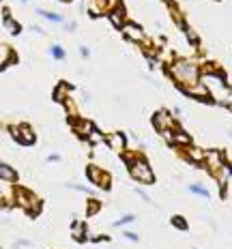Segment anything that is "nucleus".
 <instances>
[{"mask_svg":"<svg viewBox=\"0 0 232 249\" xmlns=\"http://www.w3.org/2000/svg\"><path fill=\"white\" fill-rule=\"evenodd\" d=\"M189 155H192V159H194V161H204V153H202V150H198V148H189Z\"/></svg>","mask_w":232,"mask_h":249,"instance_id":"obj_17","label":"nucleus"},{"mask_svg":"<svg viewBox=\"0 0 232 249\" xmlns=\"http://www.w3.org/2000/svg\"><path fill=\"white\" fill-rule=\"evenodd\" d=\"M133 219H136V217H133V215H125V217H121V219H118V221H114V226L121 228V226H125V224H131Z\"/></svg>","mask_w":232,"mask_h":249,"instance_id":"obj_18","label":"nucleus"},{"mask_svg":"<svg viewBox=\"0 0 232 249\" xmlns=\"http://www.w3.org/2000/svg\"><path fill=\"white\" fill-rule=\"evenodd\" d=\"M41 18H48L50 22H56V24H63V15H58V13H52V11H43V9H39L37 11Z\"/></svg>","mask_w":232,"mask_h":249,"instance_id":"obj_10","label":"nucleus"},{"mask_svg":"<svg viewBox=\"0 0 232 249\" xmlns=\"http://www.w3.org/2000/svg\"><path fill=\"white\" fill-rule=\"evenodd\" d=\"M63 2H67V0H63Z\"/></svg>","mask_w":232,"mask_h":249,"instance_id":"obj_29","label":"nucleus"},{"mask_svg":"<svg viewBox=\"0 0 232 249\" xmlns=\"http://www.w3.org/2000/svg\"><path fill=\"white\" fill-rule=\"evenodd\" d=\"M22 2H26V0H22Z\"/></svg>","mask_w":232,"mask_h":249,"instance_id":"obj_28","label":"nucleus"},{"mask_svg":"<svg viewBox=\"0 0 232 249\" xmlns=\"http://www.w3.org/2000/svg\"><path fill=\"white\" fill-rule=\"evenodd\" d=\"M127 163H129V174L136 180H140V183H153L155 180L153 170L148 168V163L144 159L136 157V155H127Z\"/></svg>","mask_w":232,"mask_h":249,"instance_id":"obj_2","label":"nucleus"},{"mask_svg":"<svg viewBox=\"0 0 232 249\" xmlns=\"http://www.w3.org/2000/svg\"><path fill=\"white\" fill-rule=\"evenodd\" d=\"M0 178H2V180H9V183H13V180L18 178V172H15L11 165L0 163Z\"/></svg>","mask_w":232,"mask_h":249,"instance_id":"obj_9","label":"nucleus"},{"mask_svg":"<svg viewBox=\"0 0 232 249\" xmlns=\"http://www.w3.org/2000/svg\"><path fill=\"white\" fill-rule=\"evenodd\" d=\"M172 75H174V80H177L178 84L187 86V90H189V88H194L196 84H198V80H200L198 67H196L194 62H189V60L174 62V65H172Z\"/></svg>","mask_w":232,"mask_h":249,"instance_id":"obj_1","label":"nucleus"},{"mask_svg":"<svg viewBox=\"0 0 232 249\" xmlns=\"http://www.w3.org/2000/svg\"><path fill=\"white\" fill-rule=\"evenodd\" d=\"M172 224L177 226V228H180V230H187V221H185L183 217H174V219H172Z\"/></svg>","mask_w":232,"mask_h":249,"instance_id":"obj_21","label":"nucleus"},{"mask_svg":"<svg viewBox=\"0 0 232 249\" xmlns=\"http://www.w3.org/2000/svg\"><path fill=\"white\" fill-rule=\"evenodd\" d=\"M89 138H90V142H95V144H99V142H103V136L99 131H95V129H92V131L89 133Z\"/></svg>","mask_w":232,"mask_h":249,"instance_id":"obj_20","label":"nucleus"},{"mask_svg":"<svg viewBox=\"0 0 232 249\" xmlns=\"http://www.w3.org/2000/svg\"><path fill=\"white\" fill-rule=\"evenodd\" d=\"M189 191H194V194H198V196H202V198H209V191L204 189L202 185H189Z\"/></svg>","mask_w":232,"mask_h":249,"instance_id":"obj_15","label":"nucleus"},{"mask_svg":"<svg viewBox=\"0 0 232 249\" xmlns=\"http://www.w3.org/2000/svg\"><path fill=\"white\" fill-rule=\"evenodd\" d=\"M50 52H52V56H54L56 60H65V56H67L63 45H52V50H50Z\"/></svg>","mask_w":232,"mask_h":249,"instance_id":"obj_13","label":"nucleus"},{"mask_svg":"<svg viewBox=\"0 0 232 249\" xmlns=\"http://www.w3.org/2000/svg\"><path fill=\"white\" fill-rule=\"evenodd\" d=\"M67 84H60L58 86V90H56V101H65V90H67Z\"/></svg>","mask_w":232,"mask_h":249,"instance_id":"obj_19","label":"nucleus"},{"mask_svg":"<svg viewBox=\"0 0 232 249\" xmlns=\"http://www.w3.org/2000/svg\"><path fill=\"white\" fill-rule=\"evenodd\" d=\"M71 234H73L77 241H84V224H80V221H75L73 226H71Z\"/></svg>","mask_w":232,"mask_h":249,"instance_id":"obj_11","label":"nucleus"},{"mask_svg":"<svg viewBox=\"0 0 232 249\" xmlns=\"http://www.w3.org/2000/svg\"><path fill=\"white\" fill-rule=\"evenodd\" d=\"M121 28H123V33H125L127 39H131V41H142V39H144V33H142L140 26H136V24H125V26H121Z\"/></svg>","mask_w":232,"mask_h":249,"instance_id":"obj_6","label":"nucleus"},{"mask_svg":"<svg viewBox=\"0 0 232 249\" xmlns=\"http://www.w3.org/2000/svg\"><path fill=\"white\" fill-rule=\"evenodd\" d=\"M153 121H155V127H157L159 131H168L170 127H174V123H172V118H170L168 112H157Z\"/></svg>","mask_w":232,"mask_h":249,"instance_id":"obj_5","label":"nucleus"},{"mask_svg":"<svg viewBox=\"0 0 232 249\" xmlns=\"http://www.w3.org/2000/svg\"><path fill=\"white\" fill-rule=\"evenodd\" d=\"M125 236L129 238V241H138V238H140V236H138V234H133V232H129V230L125 232Z\"/></svg>","mask_w":232,"mask_h":249,"instance_id":"obj_24","label":"nucleus"},{"mask_svg":"<svg viewBox=\"0 0 232 249\" xmlns=\"http://www.w3.org/2000/svg\"><path fill=\"white\" fill-rule=\"evenodd\" d=\"M204 161L209 163V168L213 170V172H217L221 168V155L215 153V150H209V153H204Z\"/></svg>","mask_w":232,"mask_h":249,"instance_id":"obj_7","label":"nucleus"},{"mask_svg":"<svg viewBox=\"0 0 232 249\" xmlns=\"http://www.w3.org/2000/svg\"><path fill=\"white\" fill-rule=\"evenodd\" d=\"M230 107H232V99H230Z\"/></svg>","mask_w":232,"mask_h":249,"instance_id":"obj_27","label":"nucleus"},{"mask_svg":"<svg viewBox=\"0 0 232 249\" xmlns=\"http://www.w3.org/2000/svg\"><path fill=\"white\" fill-rule=\"evenodd\" d=\"M9 131H11V136L18 140V142H22V144H33V142H35V133L30 131L28 124H19V127H9Z\"/></svg>","mask_w":232,"mask_h":249,"instance_id":"obj_3","label":"nucleus"},{"mask_svg":"<svg viewBox=\"0 0 232 249\" xmlns=\"http://www.w3.org/2000/svg\"><path fill=\"white\" fill-rule=\"evenodd\" d=\"M75 131L80 133V136H89V133L92 131V124L86 123V121H82V124H75Z\"/></svg>","mask_w":232,"mask_h":249,"instance_id":"obj_12","label":"nucleus"},{"mask_svg":"<svg viewBox=\"0 0 232 249\" xmlns=\"http://www.w3.org/2000/svg\"><path fill=\"white\" fill-rule=\"evenodd\" d=\"M48 161H50V163H52V161H60V155H56V153H54V155H50Z\"/></svg>","mask_w":232,"mask_h":249,"instance_id":"obj_25","label":"nucleus"},{"mask_svg":"<svg viewBox=\"0 0 232 249\" xmlns=\"http://www.w3.org/2000/svg\"><path fill=\"white\" fill-rule=\"evenodd\" d=\"M4 26H7V28H9V30H11V33H13V35H18V33H19V30H22V26H18V24H15V22H13V18H11V15H7V18H4Z\"/></svg>","mask_w":232,"mask_h":249,"instance_id":"obj_14","label":"nucleus"},{"mask_svg":"<svg viewBox=\"0 0 232 249\" xmlns=\"http://www.w3.org/2000/svg\"><path fill=\"white\" fill-rule=\"evenodd\" d=\"M123 15H125V11H123V9H116L110 18H112V22H114L116 26H123Z\"/></svg>","mask_w":232,"mask_h":249,"instance_id":"obj_16","label":"nucleus"},{"mask_svg":"<svg viewBox=\"0 0 232 249\" xmlns=\"http://www.w3.org/2000/svg\"><path fill=\"white\" fill-rule=\"evenodd\" d=\"M97 211H99V204H97V202H90V206H89V215H95Z\"/></svg>","mask_w":232,"mask_h":249,"instance_id":"obj_23","label":"nucleus"},{"mask_svg":"<svg viewBox=\"0 0 232 249\" xmlns=\"http://www.w3.org/2000/svg\"><path fill=\"white\" fill-rule=\"evenodd\" d=\"M80 52H82V56H84V58H86V56L90 54V52H89V48H86V45H82V48H80Z\"/></svg>","mask_w":232,"mask_h":249,"instance_id":"obj_26","label":"nucleus"},{"mask_svg":"<svg viewBox=\"0 0 232 249\" xmlns=\"http://www.w3.org/2000/svg\"><path fill=\"white\" fill-rule=\"evenodd\" d=\"M107 144L118 153H123L125 150V136L123 133H112V136H107Z\"/></svg>","mask_w":232,"mask_h":249,"instance_id":"obj_8","label":"nucleus"},{"mask_svg":"<svg viewBox=\"0 0 232 249\" xmlns=\"http://www.w3.org/2000/svg\"><path fill=\"white\" fill-rule=\"evenodd\" d=\"M86 176H89L90 183H95V185H99V187H107V185H110V178H107V174L103 172V170L95 168V165H90V168L86 170Z\"/></svg>","mask_w":232,"mask_h":249,"instance_id":"obj_4","label":"nucleus"},{"mask_svg":"<svg viewBox=\"0 0 232 249\" xmlns=\"http://www.w3.org/2000/svg\"><path fill=\"white\" fill-rule=\"evenodd\" d=\"M174 140L172 142H178V144H189V138L185 136V133H177V136H172Z\"/></svg>","mask_w":232,"mask_h":249,"instance_id":"obj_22","label":"nucleus"}]
</instances>
